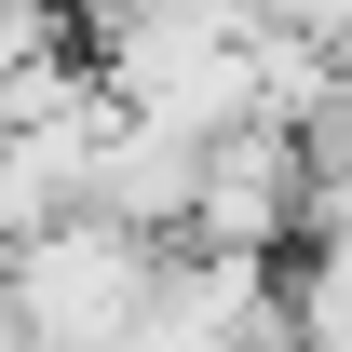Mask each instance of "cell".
I'll return each instance as SVG.
<instances>
[{
	"instance_id": "obj_1",
	"label": "cell",
	"mask_w": 352,
	"mask_h": 352,
	"mask_svg": "<svg viewBox=\"0 0 352 352\" xmlns=\"http://www.w3.org/2000/svg\"><path fill=\"white\" fill-rule=\"evenodd\" d=\"M163 285V244H135L109 217H54L28 244H0V339L28 352H135Z\"/></svg>"
},
{
	"instance_id": "obj_2",
	"label": "cell",
	"mask_w": 352,
	"mask_h": 352,
	"mask_svg": "<svg viewBox=\"0 0 352 352\" xmlns=\"http://www.w3.org/2000/svg\"><path fill=\"white\" fill-rule=\"evenodd\" d=\"M298 135L285 122H230L204 135V176H190V230L176 244H204V258H285L298 244Z\"/></svg>"
},
{
	"instance_id": "obj_3",
	"label": "cell",
	"mask_w": 352,
	"mask_h": 352,
	"mask_svg": "<svg viewBox=\"0 0 352 352\" xmlns=\"http://www.w3.org/2000/svg\"><path fill=\"white\" fill-rule=\"evenodd\" d=\"M258 28H285L311 54H352V0H258Z\"/></svg>"
}]
</instances>
